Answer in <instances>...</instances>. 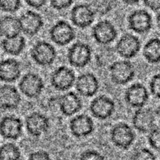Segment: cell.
<instances>
[{
  "label": "cell",
  "mask_w": 160,
  "mask_h": 160,
  "mask_svg": "<svg viewBox=\"0 0 160 160\" xmlns=\"http://www.w3.org/2000/svg\"><path fill=\"white\" fill-rule=\"evenodd\" d=\"M111 81L116 84L123 85L129 83L135 76V69L130 61L120 60L111 63L109 67Z\"/></svg>",
  "instance_id": "obj_1"
},
{
  "label": "cell",
  "mask_w": 160,
  "mask_h": 160,
  "mask_svg": "<svg viewBox=\"0 0 160 160\" xmlns=\"http://www.w3.org/2000/svg\"><path fill=\"white\" fill-rule=\"evenodd\" d=\"M92 57V48L84 42H76L67 51L69 63L76 68H84L91 62Z\"/></svg>",
  "instance_id": "obj_2"
},
{
  "label": "cell",
  "mask_w": 160,
  "mask_h": 160,
  "mask_svg": "<svg viewBox=\"0 0 160 160\" xmlns=\"http://www.w3.org/2000/svg\"><path fill=\"white\" fill-rule=\"evenodd\" d=\"M110 138L113 145L117 148L127 150L134 143L135 134L128 123H120L112 128Z\"/></svg>",
  "instance_id": "obj_3"
},
{
  "label": "cell",
  "mask_w": 160,
  "mask_h": 160,
  "mask_svg": "<svg viewBox=\"0 0 160 160\" xmlns=\"http://www.w3.org/2000/svg\"><path fill=\"white\" fill-rule=\"evenodd\" d=\"M31 56L38 65L48 67L56 59V51L53 45L45 41L38 42L31 50Z\"/></svg>",
  "instance_id": "obj_4"
},
{
  "label": "cell",
  "mask_w": 160,
  "mask_h": 160,
  "mask_svg": "<svg viewBox=\"0 0 160 160\" xmlns=\"http://www.w3.org/2000/svg\"><path fill=\"white\" fill-rule=\"evenodd\" d=\"M44 81L38 74L35 73H26L19 83L20 92L26 97L30 98H37L43 92Z\"/></svg>",
  "instance_id": "obj_5"
},
{
  "label": "cell",
  "mask_w": 160,
  "mask_h": 160,
  "mask_svg": "<svg viewBox=\"0 0 160 160\" xmlns=\"http://www.w3.org/2000/svg\"><path fill=\"white\" fill-rule=\"evenodd\" d=\"M49 36L51 40L56 45L64 46L75 38L76 32L68 22L59 20L50 28Z\"/></svg>",
  "instance_id": "obj_6"
},
{
  "label": "cell",
  "mask_w": 160,
  "mask_h": 160,
  "mask_svg": "<svg viewBox=\"0 0 160 160\" xmlns=\"http://www.w3.org/2000/svg\"><path fill=\"white\" fill-rule=\"evenodd\" d=\"M155 111L150 108H138L132 117L134 128L141 133H148L156 127Z\"/></svg>",
  "instance_id": "obj_7"
},
{
  "label": "cell",
  "mask_w": 160,
  "mask_h": 160,
  "mask_svg": "<svg viewBox=\"0 0 160 160\" xmlns=\"http://www.w3.org/2000/svg\"><path fill=\"white\" fill-rule=\"evenodd\" d=\"M128 27L137 34L148 33L152 28V18L145 9L134 10L128 16Z\"/></svg>",
  "instance_id": "obj_8"
},
{
  "label": "cell",
  "mask_w": 160,
  "mask_h": 160,
  "mask_svg": "<svg viewBox=\"0 0 160 160\" xmlns=\"http://www.w3.org/2000/svg\"><path fill=\"white\" fill-rule=\"evenodd\" d=\"M74 72L69 67L62 66L54 70L51 76V84L57 91L66 92L75 84Z\"/></svg>",
  "instance_id": "obj_9"
},
{
  "label": "cell",
  "mask_w": 160,
  "mask_h": 160,
  "mask_svg": "<svg viewBox=\"0 0 160 160\" xmlns=\"http://www.w3.org/2000/svg\"><path fill=\"white\" fill-rule=\"evenodd\" d=\"M95 13L89 4L81 3L73 6L70 12L72 23L78 28L84 29L92 24Z\"/></svg>",
  "instance_id": "obj_10"
},
{
  "label": "cell",
  "mask_w": 160,
  "mask_h": 160,
  "mask_svg": "<svg viewBox=\"0 0 160 160\" xmlns=\"http://www.w3.org/2000/svg\"><path fill=\"white\" fill-rule=\"evenodd\" d=\"M115 102L106 95H100L92 100L90 111L92 116L98 120H107L112 117L115 111Z\"/></svg>",
  "instance_id": "obj_11"
},
{
  "label": "cell",
  "mask_w": 160,
  "mask_h": 160,
  "mask_svg": "<svg viewBox=\"0 0 160 160\" xmlns=\"http://www.w3.org/2000/svg\"><path fill=\"white\" fill-rule=\"evenodd\" d=\"M92 36L99 45H107L114 42L117 37L115 26L107 20H101L92 28Z\"/></svg>",
  "instance_id": "obj_12"
},
{
  "label": "cell",
  "mask_w": 160,
  "mask_h": 160,
  "mask_svg": "<svg viewBox=\"0 0 160 160\" xmlns=\"http://www.w3.org/2000/svg\"><path fill=\"white\" fill-rule=\"evenodd\" d=\"M124 98L130 106L138 109L146 105L149 98V94L144 84L135 83L128 88L125 92Z\"/></svg>",
  "instance_id": "obj_13"
},
{
  "label": "cell",
  "mask_w": 160,
  "mask_h": 160,
  "mask_svg": "<svg viewBox=\"0 0 160 160\" xmlns=\"http://www.w3.org/2000/svg\"><path fill=\"white\" fill-rule=\"evenodd\" d=\"M23 122L15 116H6L0 120V134L8 140H17L23 134Z\"/></svg>",
  "instance_id": "obj_14"
},
{
  "label": "cell",
  "mask_w": 160,
  "mask_h": 160,
  "mask_svg": "<svg viewBox=\"0 0 160 160\" xmlns=\"http://www.w3.org/2000/svg\"><path fill=\"white\" fill-rule=\"evenodd\" d=\"M141 49V42L137 36L125 34L122 36L116 45V51L121 57L131 59L137 56Z\"/></svg>",
  "instance_id": "obj_15"
},
{
  "label": "cell",
  "mask_w": 160,
  "mask_h": 160,
  "mask_svg": "<svg viewBox=\"0 0 160 160\" xmlns=\"http://www.w3.org/2000/svg\"><path fill=\"white\" fill-rule=\"evenodd\" d=\"M21 32L26 35L33 37L40 31L44 25L42 16L32 10L23 12L19 18Z\"/></svg>",
  "instance_id": "obj_16"
},
{
  "label": "cell",
  "mask_w": 160,
  "mask_h": 160,
  "mask_svg": "<svg viewBox=\"0 0 160 160\" xmlns=\"http://www.w3.org/2000/svg\"><path fill=\"white\" fill-rule=\"evenodd\" d=\"M95 129L94 122L89 116L80 114L76 116L70 122L71 134L78 138H85L92 134Z\"/></svg>",
  "instance_id": "obj_17"
},
{
  "label": "cell",
  "mask_w": 160,
  "mask_h": 160,
  "mask_svg": "<svg viewBox=\"0 0 160 160\" xmlns=\"http://www.w3.org/2000/svg\"><path fill=\"white\" fill-rule=\"evenodd\" d=\"M28 134L33 137H40L48 131L49 128V120L41 112H34L30 114L25 120Z\"/></svg>",
  "instance_id": "obj_18"
},
{
  "label": "cell",
  "mask_w": 160,
  "mask_h": 160,
  "mask_svg": "<svg viewBox=\"0 0 160 160\" xmlns=\"http://www.w3.org/2000/svg\"><path fill=\"white\" fill-rule=\"evenodd\" d=\"M75 87L79 95L84 97H92L99 88V82L96 77L92 73L80 75L75 81Z\"/></svg>",
  "instance_id": "obj_19"
},
{
  "label": "cell",
  "mask_w": 160,
  "mask_h": 160,
  "mask_svg": "<svg viewBox=\"0 0 160 160\" xmlns=\"http://www.w3.org/2000/svg\"><path fill=\"white\" fill-rule=\"evenodd\" d=\"M21 96L17 88L10 84H4L0 88V108L4 110H13L18 108Z\"/></svg>",
  "instance_id": "obj_20"
},
{
  "label": "cell",
  "mask_w": 160,
  "mask_h": 160,
  "mask_svg": "<svg viewBox=\"0 0 160 160\" xmlns=\"http://www.w3.org/2000/svg\"><path fill=\"white\" fill-rule=\"evenodd\" d=\"M59 109L66 117H71L79 112L82 108V101L77 93L69 92L59 98Z\"/></svg>",
  "instance_id": "obj_21"
},
{
  "label": "cell",
  "mask_w": 160,
  "mask_h": 160,
  "mask_svg": "<svg viewBox=\"0 0 160 160\" xmlns=\"http://www.w3.org/2000/svg\"><path fill=\"white\" fill-rule=\"evenodd\" d=\"M21 73L20 63L15 59H6L0 61V81L6 83L14 82Z\"/></svg>",
  "instance_id": "obj_22"
},
{
  "label": "cell",
  "mask_w": 160,
  "mask_h": 160,
  "mask_svg": "<svg viewBox=\"0 0 160 160\" xmlns=\"http://www.w3.org/2000/svg\"><path fill=\"white\" fill-rule=\"evenodd\" d=\"M21 28L19 18L13 16H5L0 19V36L4 38L20 34Z\"/></svg>",
  "instance_id": "obj_23"
},
{
  "label": "cell",
  "mask_w": 160,
  "mask_h": 160,
  "mask_svg": "<svg viewBox=\"0 0 160 160\" xmlns=\"http://www.w3.org/2000/svg\"><path fill=\"white\" fill-rule=\"evenodd\" d=\"M2 48L8 55L19 56L23 52L26 46L25 38L20 34L12 38H4L1 43Z\"/></svg>",
  "instance_id": "obj_24"
},
{
  "label": "cell",
  "mask_w": 160,
  "mask_h": 160,
  "mask_svg": "<svg viewBox=\"0 0 160 160\" xmlns=\"http://www.w3.org/2000/svg\"><path fill=\"white\" fill-rule=\"evenodd\" d=\"M143 56L149 63L160 62V39L153 38L146 42L143 48Z\"/></svg>",
  "instance_id": "obj_25"
},
{
  "label": "cell",
  "mask_w": 160,
  "mask_h": 160,
  "mask_svg": "<svg viewBox=\"0 0 160 160\" xmlns=\"http://www.w3.org/2000/svg\"><path fill=\"white\" fill-rule=\"evenodd\" d=\"M21 152L15 144L6 143L0 147V160H20Z\"/></svg>",
  "instance_id": "obj_26"
},
{
  "label": "cell",
  "mask_w": 160,
  "mask_h": 160,
  "mask_svg": "<svg viewBox=\"0 0 160 160\" xmlns=\"http://www.w3.org/2000/svg\"><path fill=\"white\" fill-rule=\"evenodd\" d=\"M90 6L95 13L105 15L112 9V0H90Z\"/></svg>",
  "instance_id": "obj_27"
},
{
  "label": "cell",
  "mask_w": 160,
  "mask_h": 160,
  "mask_svg": "<svg viewBox=\"0 0 160 160\" xmlns=\"http://www.w3.org/2000/svg\"><path fill=\"white\" fill-rule=\"evenodd\" d=\"M21 6V0H0V10L5 12L13 13Z\"/></svg>",
  "instance_id": "obj_28"
},
{
  "label": "cell",
  "mask_w": 160,
  "mask_h": 160,
  "mask_svg": "<svg viewBox=\"0 0 160 160\" xmlns=\"http://www.w3.org/2000/svg\"><path fill=\"white\" fill-rule=\"evenodd\" d=\"M148 142L153 149L160 152V127H155L148 132Z\"/></svg>",
  "instance_id": "obj_29"
},
{
  "label": "cell",
  "mask_w": 160,
  "mask_h": 160,
  "mask_svg": "<svg viewBox=\"0 0 160 160\" xmlns=\"http://www.w3.org/2000/svg\"><path fill=\"white\" fill-rule=\"evenodd\" d=\"M131 160H157L152 152L147 148L138 149L131 156Z\"/></svg>",
  "instance_id": "obj_30"
},
{
  "label": "cell",
  "mask_w": 160,
  "mask_h": 160,
  "mask_svg": "<svg viewBox=\"0 0 160 160\" xmlns=\"http://www.w3.org/2000/svg\"><path fill=\"white\" fill-rule=\"evenodd\" d=\"M149 89L152 95L160 99V73L155 74L149 82Z\"/></svg>",
  "instance_id": "obj_31"
},
{
  "label": "cell",
  "mask_w": 160,
  "mask_h": 160,
  "mask_svg": "<svg viewBox=\"0 0 160 160\" xmlns=\"http://www.w3.org/2000/svg\"><path fill=\"white\" fill-rule=\"evenodd\" d=\"M79 160H105V157L96 150L89 149L81 153Z\"/></svg>",
  "instance_id": "obj_32"
},
{
  "label": "cell",
  "mask_w": 160,
  "mask_h": 160,
  "mask_svg": "<svg viewBox=\"0 0 160 160\" xmlns=\"http://www.w3.org/2000/svg\"><path fill=\"white\" fill-rule=\"evenodd\" d=\"M50 5L56 10H63L70 7L73 2V0H49Z\"/></svg>",
  "instance_id": "obj_33"
},
{
  "label": "cell",
  "mask_w": 160,
  "mask_h": 160,
  "mask_svg": "<svg viewBox=\"0 0 160 160\" xmlns=\"http://www.w3.org/2000/svg\"><path fill=\"white\" fill-rule=\"evenodd\" d=\"M28 160H52V159L47 152L39 150L31 153Z\"/></svg>",
  "instance_id": "obj_34"
},
{
  "label": "cell",
  "mask_w": 160,
  "mask_h": 160,
  "mask_svg": "<svg viewBox=\"0 0 160 160\" xmlns=\"http://www.w3.org/2000/svg\"><path fill=\"white\" fill-rule=\"evenodd\" d=\"M144 4L155 12L160 10V0H144Z\"/></svg>",
  "instance_id": "obj_35"
},
{
  "label": "cell",
  "mask_w": 160,
  "mask_h": 160,
  "mask_svg": "<svg viewBox=\"0 0 160 160\" xmlns=\"http://www.w3.org/2000/svg\"><path fill=\"white\" fill-rule=\"evenodd\" d=\"M48 0H25V2L34 9H41L45 6Z\"/></svg>",
  "instance_id": "obj_36"
},
{
  "label": "cell",
  "mask_w": 160,
  "mask_h": 160,
  "mask_svg": "<svg viewBox=\"0 0 160 160\" xmlns=\"http://www.w3.org/2000/svg\"><path fill=\"white\" fill-rule=\"evenodd\" d=\"M123 3L127 5H129V6H133V5L138 4L141 0H122Z\"/></svg>",
  "instance_id": "obj_37"
},
{
  "label": "cell",
  "mask_w": 160,
  "mask_h": 160,
  "mask_svg": "<svg viewBox=\"0 0 160 160\" xmlns=\"http://www.w3.org/2000/svg\"><path fill=\"white\" fill-rule=\"evenodd\" d=\"M155 114H156V118L158 119V120L160 122V105L155 110Z\"/></svg>",
  "instance_id": "obj_38"
},
{
  "label": "cell",
  "mask_w": 160,
  "mask_h": 160,
  "mask_svg": "<svg viewBox=\"0 0 160 160\" xmlns=\"http://www.w3.org/2000/svg\"><path fill=\"white\" fill-rule=\"evenodd\" d=\"M156 23H157L158 28L160 29V10L158 12L157 16H156Z\"/></svg>",
  "instance_id": "obj_39"
}]
</instances>
